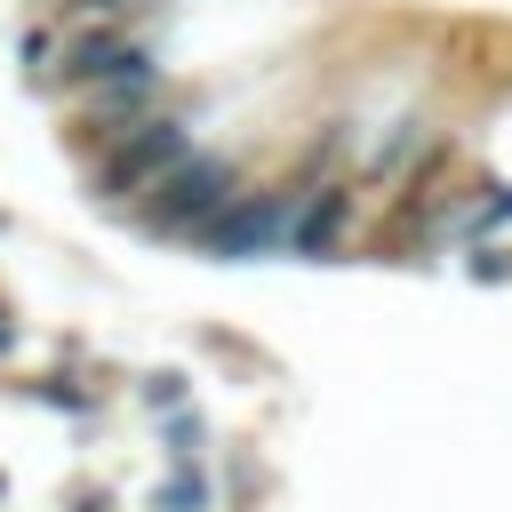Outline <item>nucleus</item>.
<instances>
[{"instance_id": "15", "label": "nucleus", "mask_w": 512, "mask_h": 512, "mask_svg": "<svg viewBox=\"0 0 512 512\" xmlns=\"http://www.w3.org/2000/svg\"><path fill=\"white\" fill-rule=\"evenodd\" d=\"M0 232H8V216H0Z\"/></svg>"}, {"instance_id": "6", "label": "nucleus", "mask_w": 512, "mask_h": 512, "mask_svg": "<svg viewBox=\"0 0 512 512\" xmlns=\"http://www.w3.org/2000/svg\"><path fill=\"white\" fill-rule=\"evenodd\" d=\"M152 48L136 40V32H120V24H88V32H72L64 48H56V80L64 88H96V80H112V72H128V64H144Z\"/></svg>"}, {"instance_id": "7", "label": "nucleus", "mask_w": 512, "mask_h": 512, "mask_svg": "<svg viewBox=\"0 0 512 512\" xmlns=\"http://www.w3.org/2000/svg\"><path fill=\"white\" fill-rule=\"evenodd\" d=\"M200 504H208V480H200V464H168V480H160L152 512H200Z\"/></svg>"}, {"instance_id": "14", "label": "nucleus", "mask_w": 512, "mask_h": 512, "mask_svg": "<svg viewBox=\"0 0 512 512\" xmlns=\"http://www.w3.org/2000/svg\"><path fill=\"white\" fill-rule=\"evenodd\" d=\"M8 352H16V328H8V320H0V360H8Z\"/></svg>"}, {"instance_id": "11", "label": "nucleus", "mask_w": 512, "mask_h": 512, "mask_svg": "<svg viewBox=\"0 0 512 512\" xmlns=\"http://www.w3.org/2000/svg\"><path fill=\"white\" fill-rule=\"evenodd\" d=\"M464 272H472V280H504L512 264H504V248H488V240H480V248L464 256Z\"/></svg>"}, {"instance_id": "3", "label": "nucleus", "mask_w": 512, "mask_h": 512, "mask_svg": "<svg viewBox=\"0 0 512 512\" xmlns=\"http://www.w3.org/2000/svg\"><path fill=\"white\" fill-rule=\"evenodd\" d=\"M288 216H296V192H240V200L200 232V248H208V256H224V264L280 256V248H288Z\"/></svg>"}, {"instance_id": "16", "label": "nucleus", "mask_w": 512, "mask_h": 512, "mask_svg": "<svg viewBox=\"0 0 512 512\" xmlns=\"http://www.w3.org/2000/svg\"><path fill=\"white\" fill-rule=\"evenodd\" d=\"M0 320H8V312H0Z\"/></svg>"}, {"instance_id": "13", "label": "nucleus", "mask_w": 512, "mask_h": 512, "mask_svg": "<svg viewBox=\"0 0 512 512\" xmlns=\"http://www.w3.org/2000/svg\"><path fill=\"white\" fill-rule=\"evenodd\" d=\"M72 8H88V16H120V8H144V0H72Z\"/></svg>"}, {"instance_id": "8", "label": "nucleus", "mask_w": 512, "mask_h": 512, "mask_svg": "<svg viewBox=\"0 0 512 512\" xmlns=\"http://www.w3.org/2000/svg\"><path fill=\"white\" fill-rule=\"evenodd\" d=\"M16 64H24V80H56V32H24Z\"/></svg>"}, {"instance_id": "1", "label": "nucleus", "mask_w": 512, "mask_h": 512, "mask_svg": "<svg viewBox=\"0 0 512 512\" xmlns=\"http://www.w3.org/2000/svg\"><path fill=\"white\" fill-rule=\"evenodd\" d=\"M192 160V120L184 112H144L136 128H120L112 144H96V176H88V192L96 200H136V192H152L168 168H184Z\"/></svg>"}, {"instance_id": "5", "label": "nucleus", "mask_w": 512, "mask_h": 512, "mask_svg": "<svg viewBox=\"0 0 512 512\" xmlns=\"http://www.w3.org/2000/svg\"><path fill=\"white\" fill-rule=\"evenodd\" d=\"M352 232V184L320 176L312 192H296V216H288V248L280 256H304V264H328Z\"/></svg>"}, {"instance_id": "12", "label": "nucleus", "mask_w": 512, "mask_h": 512, "mask_svg": "<svg viewBox=\"0 0 512 512\" xmlns=\"http://www.w3.org/2000/svg\"><path fill=\"white\" fill-rule=\"evenodd\" d=\"M40 400H48V408H88V392H72L64 376H48V384H40Z\"/></svg>"}, {"instance_id": "9", "label": "nucleus", "mask_w": 512, "mask_h": 512, "mask_svg": "<svg viewBox=\"0 0 512 512\" xmlns=\"http://www.w3.org/2000/svg\"><path fill=\"white\" fill-rule=\"evenodd\" d=\"M168 464H200V416L168 408Z\"/></svg>"}, {"instance_id": "2", "label": "nucleus", "mask_w": 512, "mask_h": 512, "mask_svg": "<svg viewBox=\"0 0 512 512\" xmlns=\"http://www.w3.org/2000/svg\"><path fill=\"white\" fill-rule=\"evenodd\" d=\"M240 192H248V184H240V168H232V160L192 152L184 168H168V176L152 184V200L136 208V224H144V232H168V240H200V232H208Z\"/></svg>"}, {"instance_id": "4", "label": "nucleus", "mask_w": 512, "mask_h": 512, "mask_svg": "<svg viewBox=\"0 0 512 512\" xmlns=\"http://www.w3.org/2000/svg\"><path fill=\"white\" fill-rule=\"evenodd\" d=\"M144 112H160V64L152 56L128 64V72H112V80H96V88H80V128H96V144H112L120 128H136Z\"/></svg>"}, {"instance_id": "10", "label": "nucleus", "mask_w": 512, "mask_h": 512, "mask_svg": "<svg viewBox=\"0 0 512 512\" xmlns=\"http://www.w3.org/2000/svg\"><path fill=\"white\" fill-rule=\"evenodd\" d=\"M144 408H184V376L176 368H152L144 376Z\"/></svg>"}]
</instances>
